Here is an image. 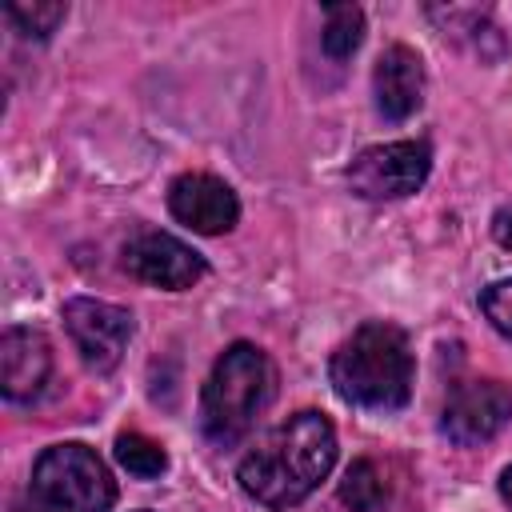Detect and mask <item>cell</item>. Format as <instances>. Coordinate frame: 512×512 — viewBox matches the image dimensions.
Returning a JSON list of instances; mask_svg holds the SVG:
<instances>
[{"instance_id": "7c38bea8", "label": "cell", "mask_w": 512, "mask_h": 512, "mask_svg": "<svg viewBox=\"0 0 512 512\" xmlns=\"http://www.w3.org/2000/svg\"><path fill=\"white\" fill-rule=\"evenodd\" d=\"M372 96L384 120H408L424 104V60L408 44H388L372 68Z\"/></svg>"}, {"instance_id": "d6986e66", "label": "cell", "mask_w": 512, "mask_h": 512, "mask_svg": "<svg viewBox=\"0 0 512 512\" xmlns=\"http://www.w3.org/2000/svg\"><path fill=\"white\" fill-rule=\"evenodd\" d=\"M500 496H504V504H512V464L500 472Z\"/></svg>"}, {"instance_id": "4fadbf2b", "label": "cell", "mask_w": 512, "mask_h": 512, "mask_svg": "<svg viewBox=\"0 0 512 512\" xmlns=\"http://www.w3.org/2000/svg\"><path fill=\"white\" fill-rule=\"evenodd\" d=\"M388 500V480L372 460H352L344 480H340V504L352 512H376Z\"/></svg>"}, {"instance_id": "7a4b0ae2", "label": "cell", "mask_w": 512, "mask_h": 512, "mask_svg": "<svg viewBox=\"0 0 512 512\" xmlns=\"http://www.w3.org/2000/svg\"><path fill=\"white\" fill-rule=\"evenodd\" d=\"M328 380L336 396L352 408L396 412L412 396L416 360L408 332L388 320L360 324L328 360Z\"/></svg>"}, {"instance_id": "5b68a950", "label": "cell", "mask_w": 512, "mask_h": 512, "mask_svg": "<svg viewBox=\"0 0 512 512\" xmlns=\"http://www.w3.org/2000/svg\"><path fill=\"white\" fill-rule=\"evenodd\" d=\"M432 172V148L424 140H388L364 148L348 164V188L360 200H404L424 188Z\"/></svg>"}, {"instance_id": "9a60e30c", "label": "cell", "mask_w": 512, "mask_h": 512, "mask_svg": "<svg viewBox=\"0 0 512 512\" xmlns=\"http://www.w3.org/2000/svg\"><path fill=\"white\" fill-rule=\"evenodd\" d=\"M116 460L124 472H132L140 480H156L168 468V452L144 432H120L116 436Z\"/></svg>"}, {"instance_id": "e0dca14e", "label": "cell", "mask_w": 512, "mask_h": 512, "mask_svg": "<svg viewBox=\"0 0 512 512\" xmlns=\"http://www.w3.org/2000/svg\"><path fill=\"white\" fill-rule=\"evenodd\" d=\"M480 308L488 316V324L512 340V280H496L480 292Z\"/></svg>"}, {"instance_id": "5bb4252c", "label": "cell", "mask_w": 512, "mask_h": 512, "mask_svg": "<svg viewBox=\"0 0 512 512\" xmlns=\"http://www.w3.org/2000/svg\"><path fill=\"white\" fill-rule=\"evenodd\" d=\"M364 40V12L356 4H324V32L320 44L332 60H348Z\"/></svg>"}, {"instance_id": "30bf717a", "label": "cell", "mask_w": 512, "mask_h": 512, "mask_svg": "<svg viewBox=\"0 0 512 512\" xmlns=\"http://www.w3.org/2000/svg\"><path fill=\"white\" fill-rule=\"evenodd\" d=\"M168 212L200 232V236H220L232 232L240 220V200L232 192V184H224L212 172H184L168 184Z\"/></svg>"}, {"instance_id": "8992f818", "label": "cell", "mask_w": 512, "mask_h": 512, "mask_svg": "<svg viewBox=\"0 0 512 512\" xmlns=\"http://www.w3.org/2000/svg\"><path fill=\"white\" fill-rule=\"evenodd\" d=\"M508 424H512V384L504 380H460L452 384L440 412V432L460 448L488 444Z\"/></svg>"}, {"instance_id": "2e32d148", "label": "cell", "mask_w": 512, "mask_h": 512, "mask_svg": "<svg viewBox=\"0 0 512 512\" xmlns=\"http://www.w3.org/2000/svg\"><path fill=\"white\" fill-rule=\"evenodd\" d=\"M4 16H8V24L24 36V40H48L52 32H56V24L68 16V8L60 4V0H32V4H8L4 8Z\"/></svg>"}, {"instance_id": "277c9868", "label": "cell", "mask_w": 512, "mask_h": 512, "mask_svg": "<svg viewBox=\"0 0 512 512\" xmlns=\"http://www.w3.org/2000/svg\"><path fill=\"white\" fill-rule=\"evenodd\" d=\"M32 512H108L116 504V480L88 444H52L32 464Z\"/></svg>"}, {"instance_id": "9c48e42d", "label": "cell", "mask_w": 512, "mask_h": 512, "mask_svg": "<svg viewBox=\"0 0 512 512\" xmlns=\"http://www.w3.org/2000/svg\"><path fill=\"white\" fill-rule=\"evenodd\" d=\"M124 268L140 284L164 288V292H184L208 272V264L196 248H188L184 240H176L172 232H160V228H144L124 244Z\"/></svg>"}, {"instance_id": "3957f363", "label": "cell", "mask_w": 512, "mask_h": 512, "mask_svg": "<svg viewBox=\"0 0 512 512\" xmlns=\"http://www.w3.org/2000/svg\"><path fill=\"white\" fill-rule=\"evenodd\" d=\"M276 396V364L264 348L236 340L228 344L200 392V428L212 444L232 448Z\"/></svg>"}, {"instance_id": "6da1fadb", "label": "cell", "mask_w": 512, "mask_h": 512, "mask_svg": "<svg viewBox=\"0 0 512 512\" xmlns=\"http://www.w3.org/2000/svg\"><path fill=\"white\" fill-rule=\"evenodd\" d=\"M336 464V428L324 412L304 408L276 424L236 468L248 500L268 512H288L308 500Z\"/></svg>"}, {"instance_id": "ba28073f", "label": "cell", "mask_w": 512, "mask_h": 512, "mask_svg": "<svg viewBox=\"0 0 512 512\" xmlns=\"http://www.w3.org/2000/svg\"><path fill=\"white\" fill-rule=\"evenodd\" d=\"M428 20L468 56L492 64L512 56V0L492 4H428Z\"/></svg>"}, {"instance_id": "52a82bcc", "label": "cell", "mask_w": 512, "mask_h": 512, "mask_svg": "<svg viewBox=\"0 0 512 512\" xmlns=\"http://www.w3.org/2000/svg\"><path fill=\"white\" fill-rule=\"evenodd\" d=\"M64 328L80 352V360L88 364V372H112L132 340V312L96 296H72L64 304Z\"/></svg>"}, {"instance_id": "ac0fdd59", "label": "cell", "mask_w": 512, "mask_h": 512, "mask_svg": "<svg viewBox=\"0 0 512 512\" xmlns=\"http://www.w3.org/2000/svg\"><path fill=\"white\" fill-rule=\"evenodd\" d=\"M492 236H496V244L512 248V208H500V212L492 216Z\"/></svg>"}, {"instance_id": "8fae6325", "label": "cell", "mask_w": 512, "mask_h": 512, "mask_svg": "<svg viewBox=\"0 0 512 512\" xmlns=\"http://www.w3.org/2000/svg\"><path fill=\"white\" fill-rule=\"evenodd\" d=\"M52 376V344L40 328H4L0 336V392L16 404L36 400Z\"/></svg>"}]
</instances>
